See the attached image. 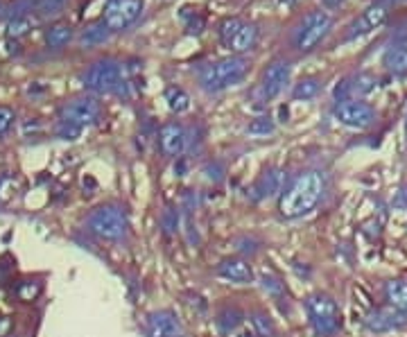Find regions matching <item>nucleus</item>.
<instances>
[{
	"instance_id": "1",
	"label": "nucleus",
	"mask_w": 407,
	"mask_h": 337,
	"mask_svg": "<svg viewBox=\"0 0 407 337\" xmlns=\"http://www.w3.org/2000/svg\"><path fill=\"white\" fill-rule=\"evenodd\" d=\"M323 192V179L319 172H303L297 181L283 192L281 197V216L283 218H303L317 206Z\"/></svg>"
},
{
	"instance_id": "2",
	"label": "nucleus",
	"mask_w": 407,
	"mask_h": 337,
	"mask_svg": "<svg viewBox=\"0 0 407 337\" xmlns=\"http://www.w3.org/2000/svg\"><path fill=\"white\" fill-rule=\"evenodd\" d=\"M247 59L244 57H224V59H218L213 61V64H206L201 68L199 73V81H201V88L206 91H224L233 84H238V81L247 75Z\"/></svg>"
},
{
	"instance_id": "3",
	"label": "nucleus",
	"mask_w": 407,
	"mask_h": 337,
	"mask_svg": "<svg viewBox=\"0 0 407 337\" xmlns=\"http://www.w3.org/2000/svg\"><path fill=\"white\" fill-rule=\"evenodd\" d=\"M81 84L91 93H114L125 81H122V64L118 59H98L93 61L81 75Z\"/></svg>"
},
{
	"instance_id": "4",
	"label": "nucleus",
	"mask_w": 407,
	"mask_h": 337,
	"mask_svg": "<svg viewBox=\"0 0 407 337\" xmlns=\"http://www.w3.org/2000/svg\"><path fill=\"white\" fill-rule=\"evenodd\" d=\"M331 27H333V18L328 12L314 9V12L305 14L303 20L297 25V29H294V37H292L294 48L299 53H310V50H314L326 39Z\"/></svg>"
},
{
	"instance_id": "5",
	"label": "nucleus",
	"mask_w": 407,
	"mask_h": 337,
	"mask_svg": "<svg viewBox=\"0 0 407 337\" xmlns=\"http://www.w3.org/2000/svg\"><path fill=\"white\" fill-rule=\"evenodd\" d=\"M88 229L100 238L120 240L125 238V233L129 229L127 213L120 206H98L88 216Z\"/></svg>"
},
{
	"instance_id": "6",
	"label": "nucleus",
	"mask_w": 407,
	"mask_h": 337,
	"mask_svg": "<svg viewBox=\"0 0 407 337\" xmlns=\"http://www.w3.org/2000/svg\"><path fill=\"white\" fill-rule=\"evenodd\" d=\"M310 315V322L314 326V331L319 335H335L342 326V315L338 303H335L328 294H312L305 303Z\"/></svg>"
},
{
	"instance_id": "7",
	"label": "nucleus",
	"mask_w": 407,
	"mask_h": 337,
	"mask_svg": "<svg viewBox=\"0 0 407 337\" xmlns=\"http://www.w3.org/2000/svg\"><path fill=\"white\" fill-rule=\"evenodd\" d=\"M220 37L222 44L227 46L231 53L242 55L256 46L258 41V27L253 23H244L240 18H227L220 25Z\"/></svg>"
},
{
	"instance_id": "8",
	"label": "nucleus",
	"mask_w": 407,
	"mask_h": 337,
	"mask_svg": "<svg viewBox=\"0 0 407 337\" xmlns=\"http://www.w3.org/2000/svg\"><path fill=\"white\" fill-rule=\"evenodd\" d=\"M333 116L338 118L342 125L353 129H366L375 122V111L362 100H342L335 105Z\"/></svg>"
},
{
	"instance_id": "9",
	"label": "nucleus",
	"mask_w": 407,
	"mask_h": 337,
	"mask_svg": "<svg viewBox=\"0 0 407 337\" xmlns=\"http://www.w3.org/2000/svg\"><path fill=\"white\" fill-rule=\"evenodd\" d=\"M102 116V107L95 98H75L64 105L61 109V120L70 122L79 129H84L86 125H95Z\"/></svg>"
},
{
	"instance_id": "10",
	"label": "nucleus",
	"mask_w": 407,
	"mask_h": 337,
	"mask_svg": "<svg viewBox=\"0 0 407 337\" xmlns=\"http://www.w3.org/2000/svg\"><path fill=\"white\" fill-rule=\"evenodd\" d=\"M142 12V0H111L105 9V23L111 32H122L127 29Z\"/></svg>"
},
{
	"instance_id": "11",
	"label": "nucleus",
	"mask_w": 407,
	"mask_h": 337,
	"mask_svg": "<svg viewBox=\"0 0 407 337\" xmlns=\"http://www.w3.org/2000/svg\"><path fill=\"white\" fill-rule=\"evenodd\" d=\"M290 77H292V66L290 61L285 59H276L265 68L262 79H260V95L262 100H274L276 95H281L285 86L290 84Z\"/></svg>"
},
{
	"instance_id": "12",
	"label": "nucleus",
	"mask_w": 407,
	"mask_h": 337,
	"mask_svg": "<svg viewBox=\"0 0 407 337\" xmlns=\"http://www.w3.org/2000/svg\"><path fill=\"white\" fill-rule=\"evenodd\" d=\"M405 324H407V312L396 310L394 305H389V303H387L385 308H378V310H373L371 315H366V319H364V326L371 333L396 331Z\"/></svg>"
},
{
	"instance_id": "13",
	"label": "nucleus",
	"mask_w": 407,
	"mask_h": 337,
	"mask_svg": "<svg viewBox=\"0 0 407 337\" xmlns=\"http://www.w3.org/2000/svg\"><path fill=\"white\" fill-rule=\"evenodd\" d=\"M387 16H389V12H387L385 5H371L366 7L364 12L353 20V23L346 27V39H355V37H362L366 32H371V29H378L387 23Z\"/></svg>"
},
{
	"instance_id": "14",
	"label": "nucleus",
	"mask_w": 407,
	"mask_h": 337,
	"mask_svg": "<svg viewBox=\"0 0 407 337\" xmlns=\"http://www.w3.org/2000/svg\"><path fill=\"white\" fill-rule=\"evenodd\" d=\"M145 329L149 337H181V322L170 310L152 312L145 322Z\"/></svg>"
},
{
	"instance_id": "15",
	"label": "nucleus",
	"mask_w": 407,
	"mask_h": 337,
	"mask_svg": "<svg viewBox=\"0 0 407 337\" xmlns=\"http://www.w3.org/2000/svg\"><path fill=\"white\" fill-rule=\"evenodd\" d=\"M161 150L166 157H179L183 154V150L188 145V134L179 122H166L159 131Z\"/></svg>"
},
{
	"instance_id": "16",
	"label": "nucleus",
	"mask_w": 407,
	"mask_h": 337,
	"mask_svg": "<svg viewBox=\"0 0 407 337\" xmlns=\"http://www.w3.org/2000/svg\"><path fill=\"white\" fill-rule=\"evenodd\" d=\"M371 91H375V79L371 75H353L349 79H344L342 84L335 88V98L338 102L342 100H360L364 95H369Z\"/></svg>"
},
{
	"instance_id": "17",
	"label": "nucleus",
	"mask_w": 407,
	"mask_h": 337,
	"mask_svg": "<svg viewBox=\"0 0 407 337\" xmlns=\"http://www.w3.org/2000/svg\"><path fill=\"white\" fill-rule=\"evenodd\" d=\"M218 274L222 279L233 281V283H251L253 281V270L247 260L242 258H229V260H222Z\"/></svg>"
},
{
	"instance_id": "18",
	"label": "nucleus",
	"mask_w": 407,
	"mask_h": 337,
	"mask_svg": "<svg viewBox=\"0 0 407 337\" xmlns=\"http://www.w3.org/2000/svg\"><path fill=\"white\" fill-rule=\"evenodd\" d=\"M382 66L392 75H407V41H396L382 55Z\"/></svg>"
},
{
	"instance_id": "19",
	"label": "nucleus",
	"mask_w": 407,
	"mask_h": 337,
	"mask_svg": "<svg viewBox=\"0 0 407 337\" xmlns=\"http://www.w3.org/2000/svg\"><path fill=\"white\" fill-rule=\"evenodd\" d=\"M111 29L105 20H93V23H88L84 29L79 32L77 41L81 48H98V46H105L107 41L111 39Z\"/></svg>"
},
{
	"instance_id": "20",
	"label": "nucleus",
	"mask_w": 407,
	"mask_h": 337,
	"mask_svg": "<svg viewBox=\"0 0 407 337\" xmlns=\"http://www.w3.org/2000/svg\"><path fill=\"white\" fill-rule=\"evenodd\" d=\"M281 186H283V172L276 168H269L262 172L260 179L256 181V186H253V197L256 199L274 197L281 190Z\"/></svg>"
},
{
	"instance_id": "21",
	"label": "nucleus",
	"mask_w": 407,
	"mask_h": 337,
	"mask_svg": "<svg viewBox=\"0 0 407 337\" xmlns=\"http://www.w3.org/2000/svg\"><path fill=\"white\" fill-rule=\"evenodd\" d=\"M73 41V27L68 23H55L46 29V46L50 50H61Z\"/></svg>"
},
{
	"instance_id": "22",
	"label": "nucleus",
	"mask_w": 407,
	"mask_h": 337,
	"mask_svg": "<svg viewBox=\"0 0 407 337\" xmlns=\"http://www.w3.org/2000/svg\"><path fill=\"white\" fill-rule=\"evenodd\" d=\"M385 301L394 305L396 310L407 312V281L396 279L385 285Z\"/></svg>"
},
{
	"instance_id": "23",
	"label": "nucleus",
	"mask_w": 407,
	"mask_h": 337,
	"mask_svg": "<svg viewBox=\"0 0 407 337\" xmlns=\"http://www.w3.org/2000/svg\"><path fill=\"white\" fill-rule=\"evenodd\" d=\"M242 324V312L236 305H227L220 315H218V329L222 333H233Z\"/></svg>"
},
{
	"instance_id": "24",
	"label": "nucleus",
	"mask_w": 407,
	"mask_h": 337,
	"mask_svg": "<svg viewBox=\"0 0 407 337\" xmlns=\"http://www.w3.org/2000/svg\"><path fill=\"white\" fill-rule=\"evenodd\" d=\"M166 102L175 114H183V111L190 109V98H188L186 91L179 88V86H170L166 91Z\"/></svg>"
},
{
	"instance_id": "25",
	"label": "nucleus",
	"mask_w": 407,
	"mask_h": 337,
	"mask_svg": "<svg viewBox=\"0 0 407 337\" xmlns=\"http://www.w3.org/2000/svg\"><path fill=\"white\" fill-rule=\"evenodd\" d=\"M319 88H321V84H319L317 77H305V79L299 81V84H294L292 98L294 100H312L314 95L319 93Z\"/></svg>"
},
{
	"instance_id": "26",
	"label": "nucleus",
	"mask_w": 407,
	"mask_h": 337,
	"mask_svg": "<svg viewBox=\"0 0 407 337\" xmlns=\"http://www.w3.org/2000/svg\"><path fill=\"white\" fill-rule=\"evenodd\" d=\"M32 27H34V18H32V14H29V16L9 18V23H7V37H9V39H20V37H25Z\"/></svg>"
},
{
	"instance_id": "27",
	"label": "nucleus",
	"mask_w": 407,
	"mask_h": 337,
	"mask_svg": "<svg viewBox=\"0 0 407 337\" xmlns=\"http://www.w3.org/2000/svg\"><path fill=\"white\" fill-rule=\"evenodd\" d=\"M251 329L256 337H274L276 335V326L269 319V315L265 312H253L251 315Z\"/></svg>"
},
{
	"instance_id": "28",
	"label": "nucleus",
	"mask_w": 407,
	"mask_h": 337,
	"mask_svg": "<svg viewBox=\"0 0 407 337\" xmlns=\"http://www.w3.org/2000/svg\"><path fill=\"white\" fill-rule=\"evenodd\" d=\"M68 5V0H39V16L44 18H57L64 14V9Z\"/></svg>"
},
{
	"instance_id": "29",
	"label": "nucleus",
	"mask_w": 407,
	"mask_h": 337,
	"mask_svg": "<svg viewBox=\"0 0 407 337\" xmlns=\"http://www.w3.org/2000/svg\"><path fill=\"white\" fill-rule=\"evenodd\" d=\"M274 129H276V125H274V120L269 116H258V118H253L247 125V134H251V136H267V134H272Z\"/></svg>"
},
{
	"instance_id": "30",
	"label": "nucleus",
	"mask_w": 407,
	"mask_h": 337,
	"mask_svg": "<svg viewBox=\"0 0 407 337\" xmlns=\"http://www.w3.org/2000/svg\"><path fill=\"white\" fill-rule=\"evenodd\" d=\"M161 224H163V229H166V233H177L179 231V224H181L179 211L168 206L166 211L161 213Z\"/></svg>"
},
{
	"instance_id": "31",
	"label": "nucleus",
	"mask_w": 407,
	"mask_h": 337,
	"mask_svg": "<svg viewBox=\"0 0 407 337\" xmlns=\"http://www.w3.org/2000/svg\"><path fill=\"white\" fill-rule=\"evenodd\" d=\"M260 285H262V290L269 292V294H281L283 292V283L276 277H269V274H265V277L260 279Z\"/></svg>"
},
{
	"instance_id": "32",
	"label": "nucleus",
	"mask_w": 407,
	"mask_h": 337,
	"mask_svg": "<svg viewBox=\"0 0 407 337\" xmlns=\"http://www.w3.org/2000/svg\"><path fill=\"white\" fill-rule=\"evenodd\" d=\"M12 125H14V111L9 107H0V136L7 134Z\"/></svg>"
},
{
	"instance_id": "33",
	"label": "nucleus",
	"mask_w": 407,
	"mask_h": 337,
	"mask_svg": "<svg viewBox=\"0 0 407 337\" xmlns=\"http://www.w3.org/2000/svg\"><path fill=\"white\" fill-rule=\"evenodd\" d=\"M79 127H75V125H70V122H64L61 120L59 122V127H57V134L61 136V138H66V140H75L77 136H79Z\"/></svg>"
},
{
	"instance_id": "34",
	"label": "nucleus",
	"mask_w": 407,
	"mask_h": 337,
	"mask_svg": "<svg viewBox=\"0 0 407 337\" xmlns=\"http://www.w3.org/2000/svg\"><path fill=\"white\" fill-rule=\"evenodd\" d=\"M204 175H206L208 181H220L224 177V168H222V163H208L206 168H204Z\"/></svg>"
},
{
	"instance_id": "35",
	"label": "nucleus",
	"mask_w": 407,
	"mask_h": 337,
	"mask_svg": "<svg viewBox=\"0 0 407 337\" xmlns=\"http://www.w3.org/2000/svg\"><path fill=\"white\" fill-rule=\"evenodd\" d=\"M236 249L242 253H256L258 251V242L253 238H238L236 240Z\"/></svg>"
},
{
	"instance_id": "36",
	"label": "nucleus",
	"mask_w": 407,
	"mask_h": 337,
	"mask_svg": "<svg viewBox=\"0 0 407 337\" xmlns=\"http://www.w3.org/2000/svg\"><path fill=\"white\" fill-rule=\"evenodd\" d=\"M342 3H344V0H321V5H323L326 9H338Z\"/></svg>"
},
{
	"instance_id": "37",
	"label": "nucleus",
	"mask_w": 407,
	"mask_h": 337,
	"mask_svg": "<svg viewBox=\"0 0 407 337\" xmlns=\"http://www.w3.org/2000/svg\"><path fill=\"white\" fill-rule=\"evenodd\" d=\"M236 337H256V333H253V329H242L240 333H236Z\"/></svg>"
},
{
	"instance_id": "38",
	"label": "nucleus",
	"mask_w": 407,
	"mask_h": 337,
	"mask_svg": "<svg viewBox=\"0 0 407 337\" xmlns=\"http://www.w3.org/2000/svg\"><path fill=\"white\" fill-rule=\"evenodd\" d=\"M279 3H281V5H294V3H297V0H279Z\"/></svg>"
},
{
	"instance_id": "39",
	"label": "nucleus",
	"mask_w": 407,
	"mask_h": 337,
	"mask_svg": "<svg viewBox=\"0 0 407 337\" xmlns=\"http://www.w3.org/2000/svg\"><path fill=\"white\" fill-rule=\"evenodd\" d=\"M392 3H407V0H392Z\"/></svg>"
}]
</instances>
